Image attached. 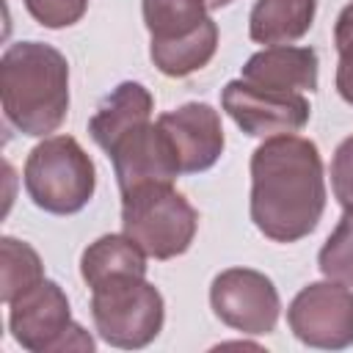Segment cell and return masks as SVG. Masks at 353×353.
Returning a JSON list of instances; mask_svg holds the SVG:
<instances>
[{
	"label": "cell",
	"instance_id": "1",
	"mask_svg": "<svg viewBox=\"0 0 353 353\" xmlns=\"http://www.w3.org/2000/svg\"><path fill=\"white\" fill-rule=\"evenodd\" d=\"M325 210L323 160L312 141L298 135L268 138L251 157V221L276 240L306 237Z\"/></svg>",
	"mask_w": 353,
	"mask_h": 353
},
{
	"label": "cell",
	"instance_id": "5",
	"mask_svg": "<svg viewBox=\"0 0 353 353\" xmlns=\"http://www.w3.org/2000/svg\"><path fill=\"white\" fill-rule=\"evenodd\" d=\"M91 314L113 347H146L163 328V295L143 276H113L91 287Z\"/></svg>",
	"mask_w": 353,
	"mask_h": 353
},
{
	"label": "cell",
	"instance_id": "17",
	"mask_svg": "<svg viewBox=\"0 0 353 353\" xmlns=\"http://www.w3.org/2000/svg\"><path fill=\"white\" fill-rule=\"evenodd\" d=\"M204 0H143V22L152 33V44H165L196 33L207 17Z\"/></svg>",
	"mask_w": 353,
	"mask_h": 353
},
{
	"label": "cell",
	"instance_id": "7",
	"mask_svg": "<svg viewBox=\"0 0 353 353\" xmlns=\"http://www.w3.org/2000/svg\"><path fill=\"white\" fill-rule=\"evenodd\" d=\"M287 320L303 345L342 350L353 345V292L331 279L309 284L290 303Z\"/></svg>",
	"mask_w": 353,
	"mask_h": 353
},
{
	"label": "cell",
	"instance_id": "9",
	"mask_svg": "<svg viewBox=\"0 0 353 353\" xmlns=\"http://www.w3.org/2000/svg\"><path fill=\"white\" fill-rule=\"evenodd\" d=\"M221 105L234 124L254 138L292 135L309 121V102L301 94L268 91L245 80L226 83Z\"/></svg>",
	"mask_w": 353,
	"mask_h": 353
},
{
	"label": "cell",
	"instance_id": "19",
	"mask_svg": "<svg viewBox=\"0 0 353 353\" xmlns=\"http://www.w3.org/2000/svg\"><path fill=\"white\" fill-rule=\"evenodd\" d=\"M317 262L325 279L353 287V210H345L336 229L320 248Z\"/></svg>",
	"mask_w": 353,
	"mask_h": 353
},
{
	"label": "cell",
	"instance_id": "3",
	"mask_svg": "<svg viewBox=\"0 0 353 353\" xmlns=\"http://www.w3.org/2000/svg\"><path fill=\"white\" fill-rule=\"evenodd\" d=\"M121 226L143 254L154 259H174L193 243L199 215L190 201L171 188V182H146L121 193Z\"/></svg>",
	"mask_w": 353,
	"mask_h": 353
},
{
	"label": "cell",
	"instance_id": "18",
	"mask_svg": "<svg viewBox=\"0 0 353 353\" xmlns=\"http://www.w3.org/2000/svg\"><path fill=\"white\" fill-rule=\"evenodd\" d=\"M39 281H44L39 254L22 240L3 237L0 240V301L11 303Z\"/></svg>",
	"mask_w": 353,
	"mask_h": 353
},
{
	"label": "cell",
	"instance_id": "12",
	"mask_svg": "<svg viewBox=\"0 0 353 353\" xmlns=\"http://www.w3.org/2000/svg\"><path fill=\"white\" fill-rule=\"evenodd\" d=\"M243 80L268 91L298 94L317 88V52L312 47H268L243 66Z\"/></svg>",
	"mask_w": 353,
	"mask_h": 353
},
{
	"label": "cell",
	"instance_id": "6",
	"mask_svg": "<svg viewBox=\"0 0 353 353\" xmlns=\"http://www.w3.org/2000/svg\"><path fill=\"white\" fill-rule=\"evenodd\" d=\"M11 331L14 339L33 353L52 350H94V339L72 323L69 301L55 281H39L11 303Z\"/></svg>",
	"mask_w": 353,
	"mask_h": 353
},
{
	"label": "cell",
	"instance_id": "14",
	"mask_svg": "<svg viewBox=\"0 0 353 353\" xmlns=\"http://www.w3.org/2000/svg\"><path fill=\"white\" fill-rule=\"evenodd\" d=\"M317 0H256L248 19V33L259 44H290L301 39L314 19Z\"/></svg>",
	"mask_w": 353,
	"mask_h": 353
},
{
	"label": "cell",
	"instance_id": "11",
	"mask_svg": "<svg viewBox=\"0 0 353 353\" xmlns=\"http://www.w3.org/2000/svg\"><path fill=\"white\" fill-rule=\"evenodd\" d=\"M168 135L182 174H199L215 165L223 152V127L218 113L204 102H188L157 119Z\"/></svg>",
	"mask_w": 353,
	"mask_h": 353
},
{
	"label": "cell",
	"instance_id": "22",
	"mask_svg": "<svg viewBox=\"0 0 353 353\" xmlns=\"http://www.w3.org/2000/svg\"><path fill=\"white\" fill-rule=\"evenodd\" d=\"M331 188L345 210H353V135L345 138L331 160Z\"/></svg>",
	"mask_w": 353,
	"mask_h": 353
},
{
	"label": "cell",
	"instance_id": "16",
	"mask_svg": "<svg viewBox=\"0 0 353 353\" xmlns=\"http://www.w3.org/2000/svg\"><path fill=\"white\" fill-rule=\"evenodd\" d=\"M218 47V28L212 19H207L196 33L176 39V41H165V44H152L149 55L154 61V66L168 74V77H185L201 66L210 63V58L215 55Z\"/></svg>",
	"mask_w": 353,
	"mask_h": 353
},
{
	"label": "cell",
	"instance_id": "21",
	"mask_svg": "<svg viewBox=\"0 0 353 353\" xmlns=\"http://www.w3.org/2000/svg\"><path fill=\"white\" fill-rule=\"evenodd\" d=\"M88 0H25L28 14L44 28H66L74 25L85 14Z\"/></svg>",
	"mask_w": 353,
	"mask_h": 353
},
{
	"label": "cell",
	"instance_id": "2",
	"mask_svg": "<svg viewBox=\"0 0 353 353\" xmlns=\"http://www.w3.org/2000/svg\"><path fill=\"white\" fill-rule=\"evenodd\" d=\"M0 99L6 119L25 135L55 132L69 110V63L41 41H19L0 61Z\"/></svg>",
	"mask_w": 353,
	"mask_h": 353
},
{
	"label": "cell",
	"instance_id": "20",
	"mask_svg": "<svg viewBox=\"0 0 353 353\" xmlns=\"http://www.w3.org/2000/svg\"><path fill=\"white\" fill-rule=\"evenodd\" d=\"M334 41L339 52V66H336V91L345 102L353 105V3L342 8L336 17L334 28Z\"/></svg>",
	"mask_w": 353,
	"mask_h": 353
},
{
	"label": "cell",
	"instance_id": "23",
	"mask_svg": "<svg viewBox=\"0 0 353 353\" xmlns=\"http://www.w3.org/2000/svg\"><path fill=\"white\" fill-rule=\"evenodd\" d=\"M204 3H207V8H210V11H215V8H223V6H229L232 0H204Z\"/></svg>",
	"mask_w": 353,
	"mask_h": 353
},
{
	"label": "cell",
	"instance_id": "15",
	"mask_svg": "<svg viewBox=\"0 0 353 353\" xmlns=\"http://www.w3.org/2000/svg\"><path fill=\"white\" fill-rule=\"evenodd\" d=\"M80 273L88 287H97L113 276H146V256L132 237L105 234L83 251Z\"/></svg>",
	"mask_w": 353,
	"mask_h": 353
},
{
	"label": "cell",
	"instance_id": "4",
	"mask_svg": "<svg viewBox=\"0 0 353 353\" xmlns=\"http://www.w3.org/2000/svg\"><path fill=\"white\" fill-rule=\"evenodd\" d=\"M94 163L72 135L39 143L25 163V190L36 207L52 215H72L94 196Z\"/></svg>",
	"mask_w": 353,
	"mask_h": 353
},
{
	"label": "cell",
	"instance_id": "10",
	"mask_svg": "<svg viewBox=\"0 0 353 353\" xmlns=\"http://www.w3.org/2000/svg\"><path fill=\"white\" fill-rule=\"evenodd\" d=\"M108 154L113 160V171L121 193L146 182H174L176 174H182L179 157L160 124L146 121L130 130Z\"/></svg>",
	"mask_w": 353,
	"mask_h": 353
},
{
	"label": "cell",
	"instance_id": "8",
	"mask_svg": "<svg viewBox=\"0 0 353 353\" xmlns=\"http://www.w3.org/2000/svg\"><path fill=\"white\" fill-rule=\"evenodd\" d=\"M210 303L229 328L243 334H270L281 309L273 281L248 268L218 273L210 287Z\"/></svg>",
	"mask_w": 353,
	"mask_h": 353
},
{
	"label": "cell",
	"instance_id": "13",
	"mask_svg": "<svg viewBox=\"0 0 353 353\" xmlns=\"http://www.w3.org/2000/svg\"><path fill=\"white\" fill-rule=\"evenodd\" d=\"M152 108L154 99L141 83H121L97 108V113L88 121V132L105 152H110L130 130L149 121Z\"/></svg>",
	"mask_w": 353,
	"mask_h": 353
}]
</instances>
